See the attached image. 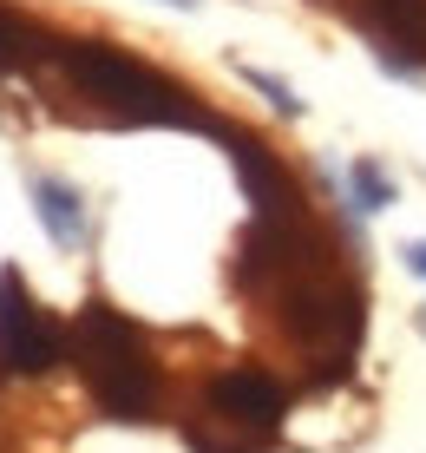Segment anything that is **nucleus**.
<instances>
[{"label": "nucleus", "instance_id": "f257e3e1", "mask_svg": "<svg viewBox=\"0 0 426 453\" xmlns=\"http://www.w3.org/2000/svg\"><path fill=\"white\" fill-rule=\"evenodd\" d=\"M59 66L72 73V86H86L92 99H99L112 119H125V125H191V132H210V138L230 132V125H217L184 86L157 80L151 66L125 59L118 46H99V40H59Z\"/></svg>", "mask_w": 426, "mask_h": 453}, {"label": "nucleus", "instance_id": "9d476101", "mask_svg": "<svg viewBox=\"0 0 426 453\" xmlns=\"http://www.w3.org/2000/svg\"><path fill=\"white\" fill-rule=\"evenodd\" d=\"M348 191H354V211H387L393 204V184H387V171L374 165V158H361L348 171Z\"/></svg>", "mask_w": 426, "mask_h": 453}, {"label": "nucleus", "instance_id": "7ed1b4c3", "mask_svg": "<svg viewBox=\"0 0 426 453\" xmlns=\"http://www.w3.org/2000/svg\"><path fill=\"white\" fill-rule=\"evenodd\" d=\"M282 329L308 349H354L361 335V296L328 283V276H302L282 289Z\"/></svg>", "mask_w": 426, "mask_h": 453}, {"label": "nucleus", "instance_id": "20e7f679", "mask_svg": "<svg viewBox=\"0 0 426 453\" xmlns=\"http://www.w3.org/2000/svg\"><path fill=\"white\" fill-rule=\"evenodd\" d=\"M66 362V335L34 309L13 270H0V374H46Z\"/></svg>", "mask_w": 426, "mask_h": 453}, {"label": "nucleus", "instance_id": "f03ea898", "mask_svg": "<svg viewBox=\"0 0 426 453\" xmlns=\"http://www.w3.org/2000/svg\"><path fill=\"white\" fill-rule=\"evenodd\" d=\"M79 374H86L92 401H99L112 420H151L157 408V362L145 349V335L105 303L79 309V335H72Z\"/></svg>", "mask_w": 426, "mask_h": 453}, {"label": "nucleus", "instance_id": "0eeeda50", "mask_svg": "<svg viewBox=\"0 0 426 453\" xmlns=\"http://www.w3.org/2000/svg\"><path fill=\"white\" fill-rule=\"evenodd\" d=\"M34 211H40L46 237H53L59 250L86 243V211H79V191H72V184H59V178H40V184H34Z\"/></svg>", "mask_w": 426, "mask_h": 453}, {"label": "nucleus", "instance_id": "39448f33", "mask_svg": "<svg viewBox=\"0 0 426 453\" xmlns=\"http://www.w3.org/2000/svg\"><path fill=\"white\" fill-rule=\"evenodd\" d=\"M224 145H230V165H236V178H243V191H249V204H256L262 224H302V197H295L289 171L243 132H224Z\"/></svg>", "mask_w": 426, "mask_h": 453}, {"label": "nucleus", "instance_id": "423d86ee", "mask_svg": "<svg viewBox=\"0 0 426 453\" xmlns=\"http://www.w3.org/2000/svg\"><path fill=\"white\" fill-rule=\"evenodd\" d=\"M210 414L230 420V427L270 434L276 420L289 414V395H282V381H276V374H262V368H230V374H217V381H210Z\"/></svg>", "mask_w": 426, "mask_h": 453}, {"label": "nucleus", "instance_id": "9b49d317", "mask_svg": "<svg viewBox=\"0 0 426 453\" xmlns=\"http://www.w3.org/2000/svg\"><path fill=\"white\" fill-rule=\"evenodd\" d=\"M243 80H249V86H256V92H262V99H270V105H276V112H282V119H302V99H295V92H289V86H282V80H276V73H256V66H243Z\"/></svg>", "mask_w": 426, "mask_h": 453}, {"label": "nucleus", "instance_id": "1a4fd4ad", "mask_svg": "<svg viewBox=\"0 0 426 453\" xmlns=\"http://www.w3.org/2000/svg\"><path fill=\"white\" fill-rule=\"evenodd\" d=\"M34 59H46L40 34L27 20H13V13H0V66H34Z\"/></svg>", "mask_w": 426, "mask_h": 453}, {"label": "nucleus", "instance_id": "ddd939ff", "mask_svg": "<svg viewBox=\"0 0 426 453\" xmlns=\"http://www.w3.org/2000/svg\"><path fill=\"white\" fill-rule=\"evenodd\" d=\"M171 7H191V0H171Z\"/></svg>", "mask_w": 426, "mask_h": 453}, {"label": "nucleus", "instance_id": "6e6552de", "mask_svg": "<svg viewBox=\"0 0 426 453\" xmlns=\"http://www.w3.org/2000/svg\"><path fill=\"white\" fill-rule=\"evenodd\" d=\"M368 13L414 66H426V0H368Z\"/></svg>", "mask_w": 426, "mask_h": 453}, {"label": "nucleus", "instance_id": "f8f14e48", "mask_svg": "<svg viewBox=\"0 0 426 453\" xmlns=\"http://www.w3.org/2000/svg\"><path fill=\"white\" fill-rule=\"evenodd\" d=\"M407 270H414V276H426V243H414V250H407Z\"/></svg>", "mask_w": 426, "mask_h": 453}]
</instances>
